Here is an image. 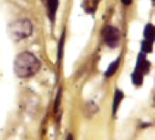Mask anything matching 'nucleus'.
<instances>
[{"label":"nucleus","instance_id":"nucleus-1","mask_svg":"<svg viewBox=\"0 0 155 140\" xmlns=\"http://www.w3.org/2000/svg\"><path fill=\"white\" fill-rule=\"evenodd\" d=\"M41 68L38 57L30 51H22L14 60V72L18 78L28 79L37 74Z\"/></svg>","mask_w":155,"mask_h":140},{"label":"nucleus","instance_id":"nucleus-2","mask_svg":"<svg viewBox=\"0 0 155 140\" xmlns=\"http://www.w3.org/2000/svg\"><path fill=\"white\" fill-rule=\"evenodd\" d=\"M33 33L32 22L28 19H20L13 21L8 26V34L17 41L29 38Z\"/></svg>","mask_w":155,"mask_h":140},{"label":"nucleus","instance_id":"nucleus-3","mask_svg":"<svg viewBox=\"0 0 155 140\" xmlns=\"http://www.w3.org/2000/svg\"><path fill=\"white\" fill-rule=\"evenodd\" d=\"M102 37L105 44L110 49H115L120 40V30L113 26L105 27L102 30Z\"/></svg>","mask_w":155,"mask_h":140},{"label":"nucleus","instance_id":"nucleus-4","mask_svg":"<svg viewBox=\"0 0 155 140\" xmlns=\"http://www.w3.org/2000/svg\"><path fill=\"white\" fill-rule=\"evenodd\" d=\"M45 4L48 19L51 25H54L56 22L57 13L59 7V0H45Z\"/></svg>","mask_w":155,"mask_h":140},{"label":"nucleus","instance_id":"nucleus-5","mask_svg":"<svg viewBox=\"0 0 155 140\" xmlns=\"http://www.w3.org/2000/svg\"><path fill=\"white\" fill-rule=\"evenodd\" d=\"M150 62L148 61V60L146 59L145 53L141 52L138 57L135 70L142 73L143 74H146L150 71Z\"/></svg>","mask_w":155,"mask_h":140},{"label":"nucleus","instance_id":"nucleus-6","mask_svg":"<svg viewBox=\"0 0 155 140\" xmlns=\"http://www.w3.org/2000/svg\"><path fill=\"white\" fill-rule=\"evenodd\" d=\"M143 36H144L143 40L154 43V40H155V27L152 24H148L144 29Z\"/></svg>","mask_w":155,"mask_h":140},{"label":"nucleus","instance_id":"nucleus-7","mask_svg":"<svg viewBox=\"0 0 155 140\" xmlns=\"http://www.w3.org/2000/svg\"><path fill=\"white\" fill-rule=\"evenodd\" d=\"M120 63V58H118V59H116L115 60H113L109 65L107 71L105 72V76L107 78H110V77L113 76L116 73V72L118 71V69H119Z\"/></svg>","mask_w":155,"mask_h":140},{"label":"nucleus","instance_id":"nucleus-8","mask_svg":"<svg viewBox=\"0 0 155 140\" xmlns=\"http://www.w3.org/2000/svg\"><path fill=\"white\" fill-rule=\"evenodd\" d=\"M123 97H124L123 93H122L120 90L117 89L116 92H115V94H114L113 104H112V113H113V114H115L117 113L118 108H119V106H120V104L121 103Z\"/></svg>","mask_w":155,"mask_h":140},{"label":"nucleus","instance_id":"nucleus-9","mask_svg":"<svg viewBox=\"0 0 155 140\" xmlns=\"http://www.w3.org/2000/svg\"><path fill=\"white\" fill-rule=\"evenodd\" d=\"M65 39H66V33H65V30H64V31L62 32L60 38H59L58 46V52H57V60H58V63L60 62V60H61V59H62V56H63Z\"/></svg>","mask_w":155,"mask_h":140},{"label":"nucleus","instance_id":"nucleus-10","mask_svg":"<svg viewBox=\"0 0 155 140\" xmlns=\"http://www.w3.org/2000/svg\"><path fill=\"white\" fill-rule=\"evenodd\" d=\"M143 77H144V74L137 70H134L133 73L131 74V81H132V84L136 86H140L141 85V84L143 83Z\"/></svg>","mask_w":155,"mask_h":140},{"label":"nucleus","instance_id":"nucleus-11","mask_svg":"<svg viewBox=\"0 0 155 140\" xmlns=\"http://www.w3.org/2000/svg\"><path fill=\"white\" fill-rule=\"evenodd\" d=\"M97 104H95L94 103H92V102H90L89 104H86V110H85V112L86 113H90V114H95L96 112H97V106H96Z\"/></svg>","mask_w":155,"mask_h":140},{"label":"nucleus","instance_id":"nucleus-12","mask_svg":"<svg viewBox=\"0 0 155 140\" xmlns=\"http://www.w3.org/2000/svg\"><path fill=\"white\" fill-rule=\"evenodd\" d=\"M60 100H61V90H59V92L58 93L57 95V99L55 102V112L57 113L58 108H59V104H60Z\"/></svg>","mask_w":155,"mask_h":140},{"label":"nucleus","instance_id":"nucleus-13","mask_svg":"<svg viewBox=\"0 0 155 140\" xmlns=\"http://www.w3.org/2000/svg\"><path fill=\"white\" fill-rule=\"evenodd\" d=\"M131 1H132V0H121L122 4H123V5H125V6H129V5H130V4H131Z\"/></svg>","mask_w":155,"mask_h":140},{"label":"nucleus","instance_id":"nucleus-14","mask_svg":"<svg viewBox=\"0 0 155 140\" xmlns=\"http://www.w3.org/2000/svg\"><path fill=\"white\" fill-rule=\"evenodd\" d=\"M66 140H74L73 135H72V134H69V135H68V137H67V139H66Z\"/></svg>","mask_w":155,"mask_h":140}]
</instances>
